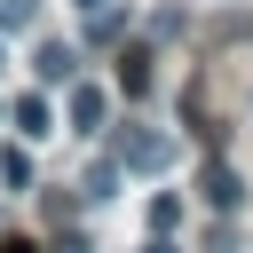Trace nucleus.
<instances>
[{
    "label": "nucleus",
    "mask_w": 253,
    "mask_h": 253,
    "mask_svg": "<svg viewBox=\"0 0 253 253\" xmlns=\"http://www.w3.org/2000/svg\"><path fill=\"white\" fill-rule=\"evenodd\" d=\"M119 32H126L119 8H95V16H87V40H119Z\"/></svg>",
    "instance_id": "nucleus-9"
},
{
    "label": "nucleus",
    "mask_w": 253,
    "mask_h": 253,
    "mask_svg": "<svg viewBox=\"0 0 253 253\" xmlns=\"http://www.w3.org/2000/svg\"><path fill=\"white\" fill-rule=\"evenodd\" d=\"M111 158H119V174H166V166H174V134H158V126H119Z\"/></svg>",
    "instance_id": "nucleus-1"
},
{
    "label": "nucleus",
    "mask_w": 253,
    "mask_h": 253,
    "mask_svg": "<svg viewBox=\"0 0 253 253\" xmlns=\"http://www.w3.org/2000/svg\"><path fill=\"white\" fill-rule=\"evenodd\" d=\"M174 221H182V198H174V190H166V198H150V229H158V237H174Z\"/></svg>",
    "instance_id": "nucleus-8"
},
{
    "label": "nucleus",
    "mask_w": 253,
    "mask_h": 253,
    "mask_svg": "<svg viewBox=\"0 0 253 253\" xmlns=\"http://www.w3.org/2000/svg\"><path fill=\"white\" fill-rule=\"evenodd\" d=\"M111 182H119V158H95L87 182H79V198H111Z\"/></svg>",
    "instance_id": "nucleus-7"
},
{
    "label": "nucleus",
    "mask_w": 253,
    "mask_h": 253,
    "mask_svg": "<svg viewBox=\"0 0 253 253\" xmlns=\"http://www.w3.org/2000/svg\"><path fill=\"white\" fill-rule=\"evenodd\" d=\"M71 8H87V16H95V8H111V0H71Z\"/></svg>",
    "instance_id": "nucleus-14"
},
{
    "label": "nucleus",
    "mask_w": 253,
    "mask_h": 253,
    "mask_svg": "<svg viewBox=\"0 0 253 253\" xmlns=\"http://www.w3.org/2000/svg\"><path fill=\"white\" fill-rule=\"evenodd\" d=\"M0 253H40V245L32 237H0Z\"/></svg>",
    "instance_id": "nucleus-13"
},
{
    "label": "nucleus",
    "mask_w": 253,
    "mask_h": 253,
    "mask_svg": "<svg viewBox=\"0 0 253 253\" xmlns=\"http://www.w3.org/2000/svg\"><path fill=\"white\" fill-rule=\"evenodd\" d=\"M63 111H71V134H103V119H111V95H103V87H87V79H79V87H71V103H63Z\"/></svg>",
    "instance_id": "nucleus-3"
},
{
    "label": "nucleus",
    "mask_w": 253,
    "mask_h": 253,
    "mask_svg": "<svg viewBox=\"0 0 253 253\" xmlns=\"http://www.w3.org/2000/svg\"><path fill=\"white\" fill-rule=\"evenodd\" d=\"M47 253H95V245H87V237H79V229H63V237H55V245H47Z\"/></svg>",
    "instance_id": "nucleus-11"
},
{
    "label": "nucleus",
    "mask_w": 253,
    "mask_h": 253,
    "mask_svg": "<svg viewBox=\"0 0 253 253\" xmlns=\"http://www.w3.org/2000/svg\"><path fill=\"white\" fill-rule=\"evenodd\" d=\"M142 253H182V245H174V237H158V229H150V245H142Z\"/></svg>",
    "instance_id": "nucleus-12"
},
{
    "label": "nucleus",
    "mask_w": 253,
    "mask_h": 253,
    "mask_svg": "<svg viewBox=\"0 0 253 253\" xmlns=\"http://www.w3.org/2000/svg\"><path fill=\"white\" fill-rule=\"evenodd\" d=\"M198 190H206V206H245V182H237V166L229 158H206V174H198Z\"/></svg>",
    "instance_id": "nucleus-4"
},
{
    "label": "nucleus",
    "mask_w": 253,
    "mask_h": 253,
    "mask_svg": "<svg viewBox=\"0 0 253 253\" xmlns=\"http://www.w3.org/2000/svg\"><path fill=\"white\" fill-rule=\"evenodd\" d=\"M32 71H40V87H71V79H79V47H63V40H40Z\"/></svg>",
    "instance_id": "nucleus-2"
},
{
    "label": "nucleus",
    "mask_w": 253,
    "mask_h": 253,
    "mask_svg": "<svg viewBox=\"0 0 253 253\" xmlns=\"http://www.w3.org/2000/svg\"><path fill=\"white\" fill-rule=\"evenodd\" d=\"M0 182L24 190V182H32V158H24V150H0Z\"/></svg>",
    "instance_id": "nucleus-10"
},
{
    "label": "nucleus",
    "mask_w": 253,
    "mask_h": 253,
    "mask_svg": "<svg viewBox=\"0 0 253 253\" xmlns=\"http://www.w3.org/2000/svg\"><path fill=\"white\" fill-rule=\"evenodd\" d=\"M0 63H8V55H0Z\"/></svg>",
    "instance_id": "nucleus-15"
},
{
    "label": "nucleus",
    "mask_w": 253,
    "mask_h": 253,
    "mask_svg": "<svg viewBox=\"0 0 253 253\" xmlns=\"http://www.w3.org/2000/svg\"><path fill=\"white\" fill-rule=\"evenodd\" d=\"M8 119H16V134H24V142L55 134V111H47V95H16V111H8Z\"/></svg>",
    "instance_id": "nucleus-5"
},
{
    "label": "nucleus",
    "mask_w": 253,
    "mask_h": 253,
    "mask_svg": "<svg viewBox=\"0 0 253 253\" xmlns=\"http://www.w3.org/2000/svg\"><path fill=\"white\" fill-rule=\"evenodd\" d=\"M119 87H126V95L150 87V47H126V55H119Z\"/></svg>",
    "instance_id": "nucleus-6"
}]
</instances>
